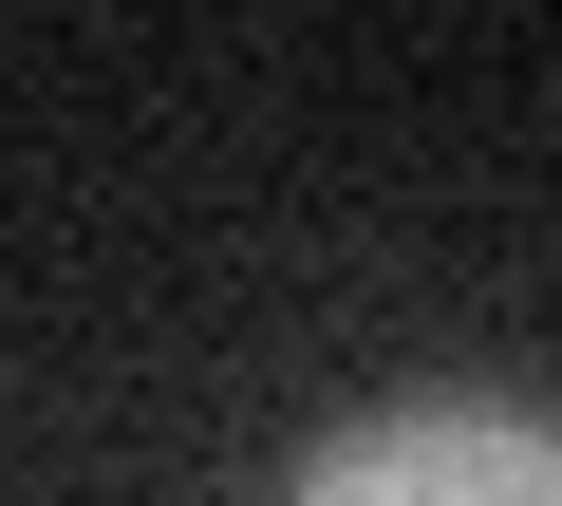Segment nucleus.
I'll list each match as a JSON object with an SVG mask.
<instances>
[{"instance_id":"f257e3e1","label":"nucleus","mask_w":562,"mask_h":506,"mask_svg":"<svg viewBox=\"0 0 562 506\" xmlns=\"http://www.w3.org/2000/svg\"><path fill=\"white\" fill-rule=\"evenodd\" d=\"M281 506H562V413H525V394H394Z\"/></svg>"}]
</instances>
